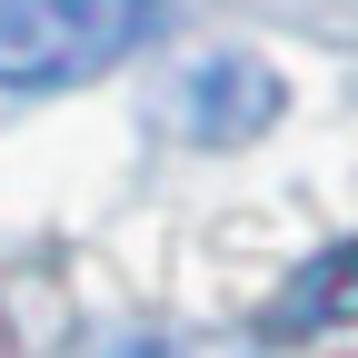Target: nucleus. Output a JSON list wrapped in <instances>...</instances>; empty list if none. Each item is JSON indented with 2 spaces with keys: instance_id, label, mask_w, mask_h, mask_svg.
I'll use <instances>...</instances> for the list:
<instances>
[{
  "instance_id": "obj_1",
  "label": "nucleus",
  "mask_w": 358,
  "mask_h": 358,
  "mask_svg": "<svg viewBox=\"0 0 358 358\" xmlns=\"http://www.w3.org/2000/svg\"><path fill=\"white\" fill-rule=\"evenodd\" d=\"M169 0H0V90H70L159 40Z\"/></svg>"
},
{
  "instance_id": "obj_3",
  "label": "nucleus",
  "mask_w": 358,
  "mask_h": 358,
  "mask_svg": "<svg viewBox=\"0 0 358 358\" xmlns=\"http://www.w3.org/2000/svg\"><path fill=\"white\" fill-rule=\"evenodd\" d=\"M338 319H358V239H329V249L279 289V308H268L259 329H268V338H319V329H338Z\"/></svg>"
},
{
  "instance_id": "obj_2",
  "label": "nucleus",
  "mask_w": 358,
  "mask_h": 358,
  "mask_svg": "<svg viewBox=\"0 0 358 358\" xmlns=\"http://www.w3.org/2000/svg\"><path fill=\"white\" fill-rule=\"evenodd\" d=\"M289 110V80L268 70L259 50H209L179 70L169 90V120H179V140H199V150H229V140H259L268 120Z\"/></svg>"
},
{
  "instance_id": "obj_4",
  "label": "nucleus",
  "mask_w": 358,
  "mask_h": 358,
  "mask_svg": "<svg viewBox=\"0 0 358 358\" xmlns=\"http://www.w3.org/2000/svg\"><path fill=\"white\" fill-rule=\"evenodd\" d=\"M70 358H239V338L179 329V319H110V329H90Z\"/></svg>"
}]
</instances>
